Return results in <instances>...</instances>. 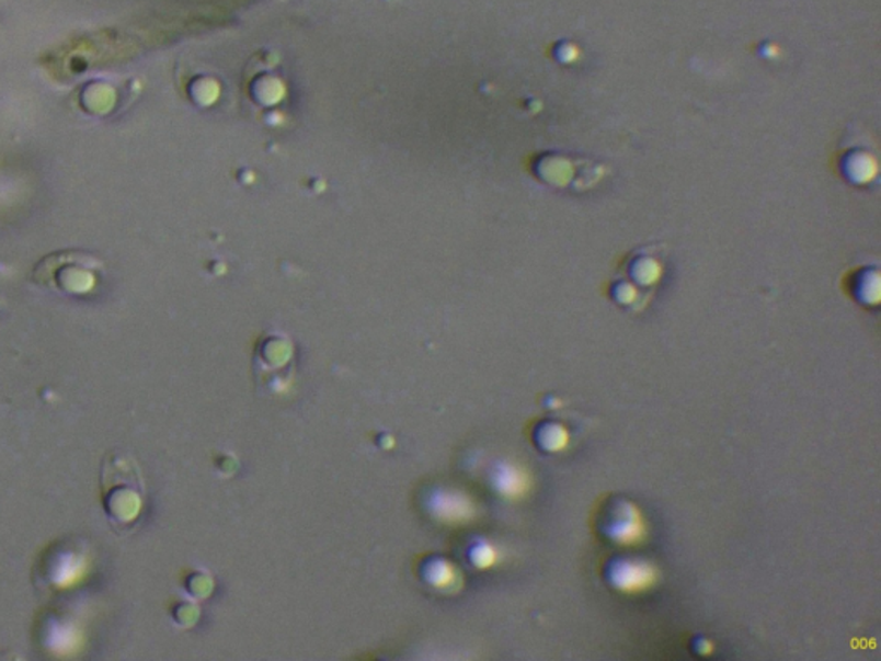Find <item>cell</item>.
<instances>
[{
  "label": "cell",
  "mask_w": 881,
  "mask_h": 661,
  "mask_svg": "<svg viewBox=\"0 0 881 661\" xmlns=\"http://www.w3.org/2000/svg\"><path fill=\"white\" fill-rule=\"evenodd\" d=\"M99 259L80 250H60L44 257L35 265L32 280L36 285L65 295H83L92 292L96 277L101 276Z\"/></svg>",
  "instance_id": "obj_1"
},
{
  "label": "cell",
  "mask_w": 881,
  "mask_h": 661,
  "mask_svg": "<svg viewBox=\"0 0 881 661\" xmlns=\"http://www.w3.org/2000/svg\"><path fill=\"white\" fill-rule=\"evenodd\" d=\"M609 581L621 593L638 594L650 590L656 582V569L642 560H620L609 570Z\"/></svg>",
  "instance_id": "obj_2"
},
{
  "label": "cell",
  "mask_w": 881,
  "mask_h": 661,
  "mask_svg": "<svg viewBox=\"0 0 881 661\" xmlns=\"http://www.w3.org/2000/svg\"><path fill=\"white\" fill-rule=\"evenodd\" d=\"M606 534L618 545H638L644 539L645 525L641 512L630 503H623L614 512V517L606 524Z\"/></svg>",
  "instance_id": "obj_3"
},
{
  "label": "cell",
  "mask_w": 881,
  "mask_h": 661,
  "mask_svg": "<svg viewBox=\"0 0 881 661\" xmlns=\"http://www.w3.org/2000/svg\"><path fill=\"white\" fill-rule=\"evenodd\" d=\"M542 441H545L548 449H553V452L558 449V452H560V449L565 448L567 443H569V434H567L563 425H548L546 437Z\"/></svg>",
  "instance_id": "obj_4"
}]
</instances>
